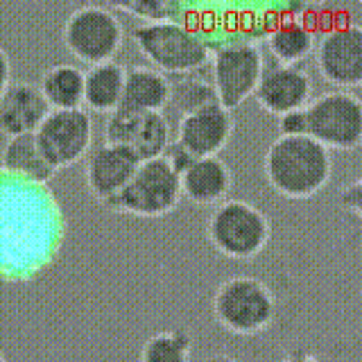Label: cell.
<instances>
[{
    "mask_svg": "<svg viewBox=\"0 0 362 362\" xmlns=\"http://www.w3.org/2000/svg\"><path fill=\"white\" fill-rule=\"evenodd\" d=\"M267 184L288 199H308L333 177V156L310 136H279L265 150Z\"/></svg>",
    "mask_w": 362,
    "mask_h": 362,
    "instance_id": "cell-1",
    "label": "cell"
},
{
    "mask_svg": "<svg viewBox=\"0 0 362 362\" xmlns=\"http://www.w3.org/2000/svg\"><path fill=\"white\" fill-rule=\"evenodd\" d=\"M132 41L152 68L163 75L197 73L211 62V48L197 30L181 21L139 23Z\"/></svg>",
    "mask_w": 362,
    "mask_h": 362,
    "instance_id": "cell-2",
    "label": "cell"
},
{
    "mask_svg": "<svg viewBox=\"0 0 362 362\" xmlns=\"http://www.w3.org/2000/svg\"><path fill=\"white\" fill-rule=\"evenodd\" d=\"M213 317L226 333L254 337L272 328L279 313L276 294L256 276H231L213 294Z\"/></svg>",
    "mask_w": 362,
    "mask_h": 362,
    "instance_id": "cell-3",
    "label": "cell"
},
{
    "mask_svg": "<svg viewBox=\"0 0 362 362\" xmlns=\"http://www.w3.org/2000/svg\"><path fill=\"white\" fill-rule=\"evenodd\" d=\"M206 238L220 256L252 260L263 254L272 238L269 218L247 199H224L206 222Z\"/></svg>",
    "mask_w": 362,
    "mask_h": 362,
    "instance_id": "cell-4",
    "label": "cell"
},
{
    "mask_svg": "<svg viewBox=\"0 0 362 362\" xmlns=\"http://www.w3.org/2000/svg\"><path fill=\"white\" fill-rule=\"evenodd\" d=\"M62 41L82 64L116 62L124 41V25L109 5H82L64 21Z\"/></svg>",
    "mask_w": 362,
    "mask_h": 362,
    "instance_id": "cell-5",
    "label": "cell"
},
{
    "mask_svg": "<svg viewBox=\"0 0 362 362\" xmlns=\"http://www.w3.org/2000/svg\"><path fill=\"white\" fill-rule=\"evenodd\" d=\"M305 136L328 152H354L362 143V100L354 90H326L303 107Z\"/></svg>",
    "mask_w": 362,
    "mask_h": 362,
    "instance_id": "cell-6",
    "label": "cell"
},
{
    "mask_svg": "<svg viewBox=\"0 0 362 362\" xmlns=\"http://www.w3.org/2000/svg\"><path fill=\"white\" fill-rule=\"evenodd\" d=\"M179 177L165 163V158L158 156L139 163L129 184L105 206L113 213L136 215V218H163L179 206Z\"/></svg>",
    "mask_w": 362,
    "mask_h": 362,
    "instance_id": "cell-7",
    "label": "cell"
},
{
    "mask_svg": "<svg viewBox=\"0 0 362 362\" xmlns=\"http://www.w3.org/2000/svg\"><path fill=\"white\" fill-rule=\"evenodd\" d=\"M265 71V57L252 41L226 43L213 54L211 82L224 109H238L254 95L258 79Z\"/></svg>",
    "mask_w": 362,
    "mask_h": 362,
    "instance_id": "cell-8",
    "label": "cell"
},
{
    "mask_svg": "<svg viewBox=\"0 0 362 362\" xmlns=\"http://www.w3.org/2000/svg\"><path fill=\"white\" fill-rule=\"evenodd\" d=\"M48 163L59 173L84 161L93 145V120L86 109L50 111L34 132Z\"/></svg>",
    "mask_w": 362,
    "mask_h": 362,
    "instance_id": "cell-9",
    "label": "cell"
},
{
    "mask_svg": "<svg viewBox=\"0 0 362 362\" xmlns=\"http://www.w3.org/2000/svg\"><path fill=\"white\" fill-rule=\"evenodd\" d=\"M315 64L322 79L337 90L362 84V28L358 23L335 25L315 43Z\"/></svg>",
    "mask_w": 362,
    "mask_h": 362,
    "instance_id": "cell-10",
    "label": "cell"
},
{
    "mask_svg": "<svg viewBox=\"0 0 362 362\" xmlns=\"http://www.w3.org/2000/svg\"><path fill=\"white\" fill-rule=\"evenodd\" d=\"M105 143L127 147L143 163L165 154L168 145L173 143V129L163 111L139 113L116 109L109 113L105 124Z\"/></svg>",
    "mask_w": 362,
    "mask_h": 362,
    "instance_id": "cell-11",
    "label": "cell"
},
{
    "mask_svg": "<svg viewBox=\"0 0 362 362\" xmlns=\"http://www.w3.org/2000/svg\"><path fill=\"white\" fill-rule=\"evenodd\" d=\"M252 98L265 113L276 118L290 111H299L308 107V102L313 100L310 73L301 66L265 64V71L260 75Z\"/></svg>",
    "mask_w": 362,
    "mask_h": 362,
    "instance_id": "cell-12",
    "label": "cell"
},
{
    "mask_svg": "<svg viewBox=\"0 0 362 362\" xmlns=\"http://www.w3.org/2000/svg\"><path fill=\"white\" fill-rule=\"evenodd\" d=\"M139 158L122 145L102 143L90 147V152L84 158V184L102 206L118 195V192L129 184Z\"/></svg>",
    "mask_w": 362,
    "mask_h": 362,
    "instance_id": "cell-13",
    "label": "cell"
},
{
    "mask_svg": "<svg viewBox=\"0 0 362 362\" xmlns=\"http://www.w3.org/2000/svg\"><path fill=\"white\" fill-rule=\"evenodd\" d=\"M235 132L233 111L213 105L202 111L181 116L177 124V143H181L195 158L218 156Z\"/></svg>",
    "mask_w": 362,
    "mask_h": 362,
    "instance_id": "cell-14",
    "label": "cell"
},
{
    "mask_svg": "<svg viewBox=\"0 0 362 362\" xmlns=\"http://www.w3.org/2000/svg\"><path fill=\"white\" fill-rule=\"evenodd\" d=\"M48 113L50 107L43 100L39 84L25 79L11 82L0 95V134H5L7 139L34 134Z\"/></svg>",
    "mask_w": 362,
    "mask_h": 362,
    "instance_id": "cell-15",
    "label": "cell"
},
{
    "mask_svg": "<svg viewBox=\"0 0 362 362\" xmlns=\"http://www.w3.org/2000/svg\"><path fill=\"white\" fill-rule=\"evenodd\" d=\"M181 197L197 206H218L229 197L233 175L220 156L195 158L192 165L179 177Z\"/></svg>",
    "mask_w": 362,
    "mask_h": 362,
    "instance_id": "cell-16",
    "label": "cell"
},
{
    "mask_svg": "<svg viewBox=\"0 0 362 362\" xmlns=\"http://www.w3.org/2000/svg\"><path fill=\"white\" fill-rule=\"evenodd\" d=\"M170 102V77L152 66H132L124 73L122 100L118 109L152 113L163 111Z\"/></svg>",
    "mask_w": 362,
    "mask_h": 362,
    "instance_id": "cell-17",
    "label": "cell"
},
{
    "mask_svg": "<svg viewBox=\"0 0 362 362\" xmlns=\"http://www.w3.org/2000/svg\"><path fill=\"white\" fill-rule=\"evenodd\" d=\"M0 165L7 173L34 181V184H50L57 175V170L43 156L34 134H23V136H14V139H7L3 152H0Z\"/></svg>",
    "mask_w": 362,
    "mask_h": 362,
    "instance_id": "cell-18",
    "label": "cell"
},
{
    "mask_svg": "<svg viewBox=\"0 0 362 362\" xmlns=\"http://www.w3.org/2000/svg\"><path fill=\"white\" fill-rule=\"evenodd\" d=\"M124 73L127 68L118 62L88 66L84 71V107L93 113H113L120 107Z\"/></svg>",
    "mask_w": 362,
    "mask_h": 362,
    "instance_id": "cell-19",
    "label": "cell"
},
{
    "mask_svg": "<svg viewBox=\"0 0 362 362\" xmlns=\"http://www.w3.org/2000/svg\"><path fill=\"white\" fill-rule=\"evenodd\" d=\"M39 90L50 111H71L84 107V71L73 64H54L45 68Z\"/></svg>",
    "mask_w": 362,
    "mask_h": 362,
    "instance_id": "cell-20",
    "label": "cell"
},
{
    "mask_svg": "<svg viewBox=\"0 0 362 362\" xmlns=\"http://www.w3.org/2000/svg\"><path fill=\"white\" fill-rule=\"evenodd\" d=\"M315 32L299 16L281 18L267 34L269 52L274 64L281 66H299V62L315 52Z\"/></svg>",
    "mask_w": 362,
    "mask_h": 362,
    "instance_id": "cell-21",
    "label": "cell"
},
{
    "mask_svg": "<svg viewBox=\"0 0 362 362\" xmlns=\"http://www.w3.org/2000/svg\"><path fill=\"white\" fill-rule=\"evenodd\" d=\"M168 105L173 107L181 118L206 107L220 105V102H218V93H215V86L209 77H204L202 73H188V75H179L177 82H170Z\"/></svg>",
    "mask_w": 362,
    "mask_h": 362,
    "instance_id": "cell-22",
    "label": "cell"
},
{
    "mask_svg": "<svg viewBox=\"0 0 362 362\" xmlns=\"http://www.w3.org/2000/svg\"><path fill=\"white\" fill-rule=\"evenodd\" d=\"M139 362H192V335L186 328H165L145 339Z\"/></svg>",
    "mask_w": 362,
    "mask_h": 362,
    "instance_id": "cell-23",
    "label": "cell"
},
{
    "mask_svg": "<svg viewBox=\"0 0 362 362\" xmlns=\"http://www.w3.org/2000/svg\"><path fill=\"white\" fill-rule=\"evenodd\" d=\"M113 11H124L143 23H163V21H181L184 5L170 3V0H139V3H122V5H109Z\"/></svg>",
    "mask_w": 362,
    "mask_h": 362,
    "instance_id": "cell-24",
    "label": "cell"
},
{
    "mask_svg": "<svg viewBox=\"0 0 362 362\" xmlns=\"http://www.w3.org/2000/svg\"><path fill=\"white\" fill-rule=\"evenodd\" d=\"M163 158H165V163L173 168V173L177 175V177H181L186 173V170L192 165V161H195V156H192L184 145L181 143H177V141H173L168 145V150H165V154H163Z\"/></svg>",
    "mask_w": 362,
    "mask_h": 362,
    "instance_id": "cell-25",
    "label": "cell"
},
{
    "mask_svg": "<svg viewBox=\"0 0 362 362\" xmlns=\"http://www.w3.org/2000/svg\"><path fill=\"white\" fill-rule=\"evenodd\" d=\"M339 202H342L344 211L351 213L358 220L362 215V181L354 179L351 184H346L342 188V192H339Z\"/></svg>",
    "mask_w": 362,
    "mask_h": 362,
    "instance_id": "cell-26",
    "label": "cell"
},
{
    "mask_svg": "<svg viewBox=\"0 0 362 362\" xmlns=\"http://www.w3.org/2000/svg\"><path fill=\"white\" fill-rule=\"evenodd\" d=\"M279 136H305V113L303 109L279 116Z\"/></svg>",
    "mask_w": 362,
    "mask_h": 362,
    "instance_id": "cell-27",
    "label": "cell"
},
{
    "mask_svg": "<svg viewBox=\"0 0 362 362\" xmlns=\"http://www.w3.org/2000/svg\"><path fill=\"white\" fill-rule=\"evenodd\" d=\"M11 84V62L7 50L0 45V95L5 93V88Z\"/></svg>",
    "mask_w": 362,
    "mask_h": 362,
    "instance_id": "cell-28",
    "label": "cell"
},
{
    "mask_svg": "<svg viewBox=\"0 0 362 362\" xmlns=\"http://www.w3.org/2000/svg\"><path fill=\"white\" fill-rule=\"evenodd\" d=\"M279 362H328V360L313 354V351L297 349V351H292V354H288L286 358H281Z\"/></svg>",
    "mask_w": 362,
    "mask_h": 362,
    "instance_id": "cell-29",
    "label": "cell"
},
{
    "mask_svg": "<svg viewBox=\"0 0 362 362\" xmlns=\"http://www.w3.org/2000/svg\"><path fill=\"white\" fill-rule=\"evenodd\" d=\"M204 362H243V360L231 356V354H213V356H209Z\"/></svg>",
    "mask_w": 362,
    "mask_h": 362,
    "instance_id": "cell-30",
    "label": "cell"
},
{
    "mask_svg": "<svg viewBox=\"0 0 362 362\" xmlns=\"http://www.w3.org/2000/svg\"><path fill=\"white\" fill-rule=\"evenodd\" d=\"M0 362H7V358H5V354L0 351Z\"/></svg>",
    "mask_w": 362,
    "mask_h": 362,
    "instance_id": "cell-31",
    "label": "cell"
}]
</instances>
